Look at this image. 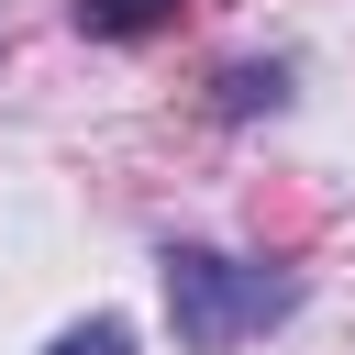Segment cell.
Listing matches in <instances>:
<instances>
[{
	"instance_id": "obj_4",
	"label": "cell",
	"mask_w": 355,
	"mask_h": 355,
	"mask_svg": "<svg viewBox=\"0 0 355 355\" xmlns=\"http://www.w3.org/2000/svg\"><path fill=\"white\" fill-rule=\"evenodd\" d=\"M44 355H133V333H122V322H67Z\"/></svg>"
},
{
	"instance_id": "obj_2",
	"label": "cell",
	"mask_w": 355,
	"mask_h": 355,
	"mask_svg": "<svg viewBox=\"0 0 355 355\" xmlns=\"http://www.w3.org/2000/svg\"><path fill=\"white\" fill-rule=\"evenodd\" d=\"M166 22H178V0H78V33H100V44H144Z\"/></svg>"
},
{
	"instance_id": "obj_3",
	"label": "cell",
	"mask_w": 355,
	"mask_h": 355,
	"mask_svg": "<svg viewBox=\"0 0 355 355\" xmlns=\"http://www.w3.org/2000/svg\"><path fill=\"white\" fill-rule=\"evenodd\" d=\"M288 100V67H233L222 78V111H277Z\"/></svg>"
},
{
	"instance_id": "obj_1",
	"label": "cell",
	"mask_w": 355,
	"mask_h": 355,
	"mask_svg": "<svg viewBox=\"0 0 355 355\" xmlns=\"http://www.w3.org/2000/svg\"><path fill=\"white\" fill-rule=\"evenodd\" d=\"M288 311H300L288 266H255V255H222V244H166V322H178L189 355H233Z\"/></svg>"
}]
</instances>
